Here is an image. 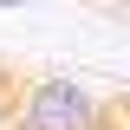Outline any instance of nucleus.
<instances>
[{"label": "nucleus", "instance_id": "3", "mask_svg": "<svg viewBox=\"0 0 130 130\" xmlns=\"http://www.w3.org/2000/svg\"><path fill=\"white\" fill-rule=\"evenodd\" d=\"M124 13H130V0H124Z\"/></svg>", "mask_w": 130, "mask_h": 130}, {"label": "nucleus", "instance_id": "1", "mask_svg": "<svg viewBox=\"0 0 130 130\" xmlns=\"http://www.w3.org/2000/svg\"><path fill=\"white\" fill-rule=\"evenodd\" d=\"M13 130H111V104L78 78H32L13 104Z\"/></svg>", "mask_w": 130, "mask_h": 130}, {"label": "nucleus", "instance_id": "2", "mask_svg": "<svg viewBox=\"0 0 130 130\" xmlns=\"http://www.w3.org/2000/svg\"><path fill=\"white\" fill-rule=\"evenodd\" d=\"M0 7H20V0H0Z\"/></svg>", "mask_w": 130, "mask_h": 130}]
</instances>
